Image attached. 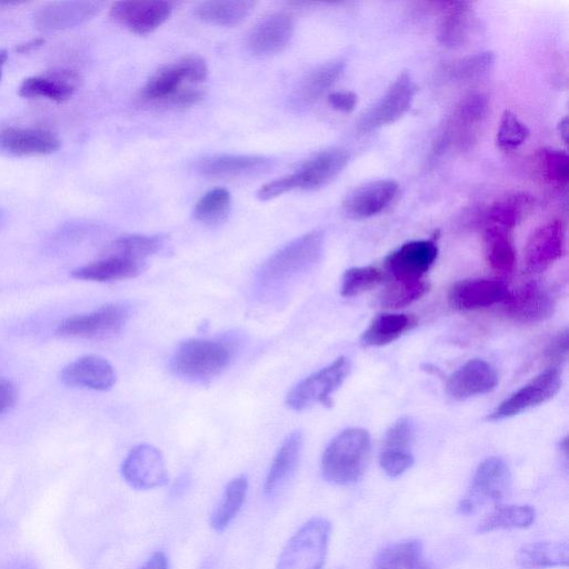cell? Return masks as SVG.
I'll return each instance as SVG.
<instances>
[{"label": "cell", "mask_w": 569, "mask_h": 569, "mask_svg": "<svg viewBox=\"0 0 569 569\" xmlns=\"http://www.w3.org/2000/svg\"><path fill=\"white\" fill-rule=\"evenodd\" d=\"M371 444V435L363 428H348L337 435L322 458L325 481L338 486H351L361 481L371 454Z\"/></svg>", "instance_id": "cell-1"}, {"label": "cell", "mask_w": 569, "mask_h": 569, "mask_svg": "<svg viewBox=\"0 0 569 569\" xmlns=\"http://www.w3.org/2000/svg\"><path fill=\"white\" fill-rule=\"evenodd\" d=\"M324 247L323 231H314L295 239L267 259L259 272V283L269 288L294 281L321 261Z\"/></svg>", "instance_id": "cell-2"}, {"label": "cell", "mask_w": 569, "mask_h": 569, "mask_svg": "<svg viewBox=\"0 0 569 569\" xmlns=\"http://www.w3.org/2000/svg\"><path fill=\"white\" fill-rule=\"evenodd\" d=\"M234 356L231 345L213 339H188L175 352L171 367L179 377L206 383L221 375Z\"/></svg>", "instance_id": "cell-3"}, {"label": "cell", "mask_w": 569, "mask_h": 569, "mask_svg": "<svg viewBox=\"0 0 569 569\" xmlns=\"http://www.w3.org/2000/svg\"><path fill=\"white\" fill-rule=\"evenodd\" d=\"M512 488L511 469L504 459L487 458L477 467L471 486L458 503L457 512L469 516L488 505H501L511 496Z\"/></svg>", "instance_id": "cell-4"}, {"label": "cell", "mask_w": 569, "mask_h": 569, "mask_svg": "<svg viewBox=\"0 0 569 569\" xmlns=\"http://www.w3.org/2000/svg\"><path fill=\"white\" fill-rule=\"evenodd\" d=\"M331 533L328 519H309L287 543L276 569H323Z\"/></svg>", "instance_id": "cell-5"}, {"label": "cell", "mask_w": 569, "mask_h": 569, "mask_svg": "<svg viewBox=\"0 0 569 569\" xmlns=\"http://www.w3.org/2000/svg\"><path fill=\"white\" fill-rule=\"evenodd\" d=\"M351 372V361L339 357L334 363L307 377L288 393L286 404L296 412L305 411L315 404L333 405L332 395L343 385Z\"/></svg>", "instance_id": "cell-6"}, {"label": "cell", "mask_w": 569, "mask_h": 569, "mask_svg": "<svg viewBox=\"0 0 569 569\" xmlns=\"http://www.w3.org/2000/svg\"><path fill=\"white\" fill-rule=\"evenodd\" d=\"M131 308L125 304H108L96 311L68 317L57 327V335L101 341L116 336L125 328Z\"/></svg>", "instance_id": "cell-7"}, {"label": "cell", "mask_w": 569, "mask_h": 569, "mask_svg": "<svg viewBox=\"0 0 569 569\" xmlns=\"http://www.w3.org/2000/svg\"><path fill=\"white\" fill-rule=\"evenodd\" d=\"M438 257V247L434 241L408 242L395 249L385 259V271L389 282L418 283L425 281Z\"/></svg>", "instance_id": "cell-8"}, {"label": "cell", "mask_w": 569, "mask_h": 569, "mask_svg": "<svg viewBox=\"0 0 569 569\" xmlns=\"http://www.w3.org/2000/svg\"><path fill=\"white\" fill-rule=\"evenodd\" d=\"M417 91L411 74H399L384 96L362 117L359 129L372 132L397 122L411 108Z\"/></svg>", "instance_id": "cell-9"}, {"label": "cell", "mask_w": 569, "mask_h": 569, "mask_svg": "<svg viewBox=\"0 0 569 569\" xmlns=\"http://www.w3.org/2000/svg\"><path fill=\"white\" fill-rule=\"evenodd\" d=\"M562 387V375L557 367L546 369L513 395L509 396L495 411L488 415L487 421L499 422L522 414L529 409L551 401Z\"/></svg>", "instance_id": "cell-10"}, {"label": "cell", "mask_w": 569, "mask_h": 569, "mask_svg": "<svg viewBox=\"0 0 569 569\" xmlns=\"http://www.w3.org/2000/svg\"><path fill=\"white\" fill-rule=\"evenodd\" d=\"M566 224L561 219L536 229L525 248V268L529 274H541L566 252Z\"/></svg>", "instance_id": "cell-11"}, {"label": "cell", "mask_w": 569, "mask_h": 569, "mask_svg": "<svg viewBox=\"0 0 569 569\" xmlns=\"http://www.w3.org/2000/svg\"><path fill=\"white\" fill-rule=\"evenodd\" d=\"M122 475L129 486L139 491L163 487L169 481L162 453L147 444L134 447L127 455Z\"/></svg>", "instance_id": "cell-12"}, {"label": "cell", "mask_w": 569, "mask_h": 569, "mask_svg": "<svg viewBox=\"0 0 569 569\" xmlns=\"http://www.w3.org/2000/svg\"><path fill=\"white\" fill-rule=\"evenodd\" d=\"M173 14V6L164 0L115 3L111 17L136 35H148L165 24Z\"/></svg>", "instance_id": "cell-13"}, {"label": "cell", "mask_w": 569, "mask_h": 569, "mask_svg": "<svg viewBox=\"0 0 569 569\" xmlns=\"http://www.w3.org/2000/svg\"><path fill=\"white\" fill-rule=\"evenodd\" d=\"M509 293L498 279H466L452 286L448 302L456 311L471 312L505 303Z\"/></svg>", "instance_id": "cell-14"}, {"label": "cell", "mask_w": 569, "mask_h": 569, "mask_svg": "<svg viewBox=\"0 0 569 569\" xmlns=\"http://www.w3.org/2000/svg\"><path fill=\"white\" fill-rule=\"evenodd\" d=\"M61 146L59 138L46 129L7 127L0 131V154L8 157L51 155Z\"/></svg>", "instance_id": "cell-15"}, {"label": "cell", "mask_w": 569, "mask_h": 569, "mask_svg": "<svg viewBox=\"0 0 569 569\" xmlns=\"http://www.w3.org/2000/svg\"><path fill=\"white\" fill-rule=\"evenodd\" d=\"M398 191L399 186L392 179L365 183L346 195L344 211L354 219L374 217L393 204Z\"/></svg>", "instance_id": "cell-16"}, {"label": "cell", "mask_w": 569, "mask_h": 569, "mask_svg": "<svg viewBox=\"0 0 569 569\" xmlns=\"http://www.w3.org/2000/svg\"><path fill=\"white\" fill-rule=\"evenodd\" d=\"M504 304L509 316L526 324L546 321L555 311L552 294L538 282H528L509 293Z\"/></svg>", "instance_id": "cell-17"}, {"label": "cell", "mask_w": 569, "mask_h": 569, "mask_svg": "<svg viewBox=\"0 0 569 569\" xmlns=\"http://www.w3.org/2000/svg\"><path fill=\"white\" fill-rule=\"evenodd\" d=\"M102 2H55L39 9L35 15L38 31L54 33L81 26L101 13Z\"/></svg>", "instance_id": "cell-18"}, {"label": "cell", "mask_w": 569, "mask_h": 569, "mask_svg": "<svg viewBox=\"0 0 569 569\" xmlns=\"http://www.w3.org/2000/svg\"><path fill=\"white\" fill-rule=\"evenodd\" d=\"M61 381L71 388L107 392L116 384L117 375L107 359L96 355H86L64 367Z\"/></svg>", "instance_id": "cell-19"}, {"label": "cell", "mask_w": 569, "mask_h": 569, "mask_svg": "<svg viewBox=\"0 0 569 569\" xmlns=\"http://www.w3.org/2000/svg\"><path fill=\"white\" fill-rule=\"evenodd\" d=\"M498 385L496 369L483 359H472L448 378L446 391L455 401L492 393Z\"/></svg>", "instance_id": "cell-20"}, {"label": "cell", "mask_w": 569, "mask_h": 569, "mask_svg": "<svg viewBox=\"0 0 569 569\" xmlns=\"http://www.w3.org/2000/svg\"><path fill=\"white\" fill-rule=\"evenodd\" d=\"M294 32L293 17L276 13L262 19L252 29L247 38V47L255 56H273L284 51L291 43Z\"/></svg>", "instance_id": "cell-21"}, {"label": "cell", "mask_w": 569, "mask_h": 569, "mask_svg": "<svg viewBox=\"0 0 569 569\" xmlns=\"http://www.w3.org/2000/svg\"><path fill=\"white\" fill-rule=\"evenodd\" d=\"M351 155L344 148L334 147L316 154L294 173L297 188L303 191L316 189L331 184L344 172Z\"/></svg>", "instance_id": "cell-22"}, {"label": "cell", "mask_w": 569, "mask_h": 569, "mask_svg": "<svg viewBox=\"0 0 569 569\" xmlns=\"http://www.w3.org/2000/svg\"><path fill=\"white\" fill-rule=\"evenodd\" d=\"M79 86V77L71 71H55L42 76L26 78L18 94L24 98H44L62 104L71 99Z\"/></svg>", "instance_id": "cell-23"}, {"label": "cell", "mask_w": 569, "mask_h": 569, "mask_svg": "<svg viewBox=\"0 0 569 569\" xmlns=\"http://www.w3.org/2000/svg\"><path fill=\"white\" fill-rule=\"evenodd\" d=\"M145 263L134 259L107 255L99 261L74 269L71 276L77 281L109 283L137 277L144 271Z\"/></svg>", "instance_id": "cell-24"}, {"label": "cell", "mask_w": 569, "mask_h": 569, "mask_svg": "<svg viewBox=\"0 0 569 569\" xmlns=\"http://www.w3.org/2000/svg\"><path fill=\"white\" fill-rule=\"evenodd\" d=\"M303 445V433L295 431L289 434L279 447L264 485V494L267 497L275 496L293 476L302 456Z\"/></svg>", "instance_id": "cell-25"}, {"label": "cell", "mask_w": 569, "mask_h": 569, "mask_svg": "<svg viewBox=\"0 0 569 569\" xmlns=\"http://www.w3.org/2000/svg\"><path fill=\"white\" fill-rule=\"evenodd\" d=\"M271 166V159L263 156L221 155L205 159L198 171L207 177H242L262 174Z\"/></svg>", "instance_id": "cell-26"}, {"label": "cell", "mask_w": 569, "mask_h": 569, "mask_svg": "<svg viewBox=\"0 0 569 569\" xmlns=\"http://www.w3.org/2000/svg\"><path fill=\"white\" fill-rule=\"evenodd\" d=\"M197 86L188 82L182 61L159 69L146 83L142 97L149 103L173 106L185 88Z\"/></svg>", "instance_id": "cell-27"}, {"label": "cell", "mask_w": 569, "mask_h": 569, "mask_svg": "<svg viewBox=\"0 0 569 569\" xmlns=\"http://www.w3.org/2000/svg\"><path fill=\"white\" fill-rule=\"evenodd\" d=\"M344 69L345 62L342 59L315 68L295 89L291 98L292 105L296 108H305L316 103L338 81Z\"/></svg>", "instance_id": "cell-28"}, {"label": "cell", "mask_w": 569, "mask_h": 569, "mask_svg": "<svg viewBox=\"0 0 569 569\" xmlns=\"http://www.w3.org/2000/svg\"><path fill=\"white\" fill-rule=\"evenodd\" d=\"M513 232L502 227L485 225L484 249L489 266L499 275H511L516 266Z\"/></svg>", "instance_id": "cell-29"}, {"label": "cell", "mask_w": 569, "mask_h": 569, "mask_svg": "<svg viewBox=\"0 0 569 569\" xmlns=\"http://www.w3.org/2000/svg\"><path fill=\"white\" fill-rule=\"evenodd\" d=\"M516 564L522 569L567 567L569 545L567 541L537 542L523 546L516 554Z\"/></svg>", "instance_id": "cell-30"}, {"label": "cell", "mask_w": 569, "mask_h": 569, "mask_svg": "<svg viewBox=\"0 0 569 569\" xmlns=\"http://www.w3.org/2000/svg\"><path fill=\"white\" fill-rule=\"evenodd\" d=\"M255 6L251 0H216L199 4L195 16L206 24L237 27L247 21Z\"/></svg>", "instance_id": "cell-31"}, {"label": "cell", "mask_w": 569, "mask_h": 569, "mask_svg": "<svg viewBox=\"0 0 569 569\" xmlns=\"http://www.w3.org/2000/svg\"><path fill=\"white\" fill-rule=\"evenodd\" d=\"M373 569H431L419 539L388 545L375 558Z\"/></svg>", "instance_id": "cell-32"}, {"label": "cell", "mask_w": 569, "mask_h": 569, "mask_svg": "<svg viewBox=\"0 0 569 569\" xmlns=\"http://www.w3.org/2000/svg\"><path fill=\"white\" fill-rule=\"evenodd\" d=\"M417 326V319L407 314H381L373 319L362 336L368 347H382L397 341Z\"/></svg>", "instance_id": "cell-33"}, {"label": "cell", "mask_w": 569, "mask_h": 569, "mask_svg": "<svg viewBox=\"0 0 569 569\" xmlns=\"http://www.w3.org/2000/svg\"><path fill=\"white\" fill-rule=\"evenodd\" d=\"M534 198L524 192H515L503 196L489 208L486 225H493L513 232L525 216L532 211Z\"/></svg>", "instance_id": "cell-34"}, {"label": "cell", "mask_w": 569, "mask_h": 569, "mask_svg": "<svg viewBox=\"0 0 569 569\" xmlns=\"http://www.w3.org/2000/svg\"><path fill=\"white\" fill-rule=\"evenodd\" d=\"M444 17L439 29V39L447 47L462 46L472 32L474 14L471 3L443 4Z\"/></svg>", "instance_id": "cell-35"}, {"label": "cell", "mask_w": 569, "mask_h": 569, "mask_svg": "<svg viewBox=\"0 0 569 569\" xmlns=\"http://www.w3.org/2000/svg\"><path fill=\"white\" fill-rule=\"evenodd\" d=\"M536 509L532 505H497L493 512L479 523L477 532L481 534L499 529H524L535 523Z\"/></svg>", "instance_id": "cell-36"}, {"label": "cell", "mask_w": 569, "mask_h": 569, "mask_svg": "<svg viewBox=\"0 0 569 569\" xmlns=\"http://www.w3.org/2000/svg\"><path fill=\"white\" fill-rule=\"evenodd\" d=\"M248 492V479L238 476L225 489L221 503L215 509L211 518V526L216 532L222 533L231 525L241 511Z\"/></svg>", "instance_id": "cell-37"}, {"label": "cell", "mask_w": 569, "mask_h": 569, "mask_svg": "<svg viewBox=\"0 0 569 569\" xmlns=\"http://www.w3.org/2000/svg\"><path fill=\"white\" fill-rule=\"evenodd\" d=\"M536 174L548 185L565 188L569 182V157L561 149H539L534 156Z\"/></svg>", "instance_id": "cell-38"}, {"label": "cell", "mask_w": 569, "mask_h": 569, "mask_svg": "<svg viewBox=\"0 0 569 569\" xmlns=\"http://www.w3.org/2000/svg\"><path fill=\"white\" fill-rule=\"evenodd\" d=\"M165 238L159 235H128L117 239L108 255H118L145 263V259L162 251Z\"/></svg>", "instance_id": "cell-39"}, {"label": "cell", "mask_w": 569, "mask_h": 569, "mask_svg": "<svg viewBox=\"0 0 569 569\" xmlns=\"http://www.w3.org/2000/svg\"><path fill=\"white\" fill-rule=\"evenodd\" d=\"M231 207V193L224 188H215L199 199L194 209V217L205 225H218L225 221Z\"/></svg>", "instance_id": "cell-40"}, {"label": "cell", "mask_w": 569, "mask_h": 569, "mask_svg": "<svg viewBox=\"0 0 569 569\" xmlns=\"http://www.w3.org/2000/svg\"><path fill=\"white\" fill-rule=\"evenodd\" d=\"M384 274L373 266L353 267L345 272L341 295L351 298L362 295L383 282Z\"/></svg>", "instance_id": "cell-41"}, {"label": "cell", "mask_w": 569, "mask_h": 569, "mask_svg": "<svg viewBox=\"0 0 569 569\" xmlns=\"http://www.w3.org/2000/svg\"><path fill=\"white\" fill-rule=\"evenodd\" d=\"M488 108V99L484 94H469L456 107L454 123L459 131H469L484 122Z\"/></svg>", "instance_id": "cell-42"}, {"label": "cell", "mask_w": 569, "mask_h": 569, "mask_svg": "<svg viewBox=\"0 0 569 569\" xmlns=\"http://www.w3.org/2000/svg\"><path fill=\"white\" fill-rule=\"evenodd\" d=\"M531 132L513 112H504L496 134V144L504 152H514L524 145Z\"/></svg>", "instance_id": "cell-43"}, {"label": "cell", "mask_w": 569, "mask_h": 569, "mask_svg": "<svg viewBox=\"0 0 569 569\" xmlns=\"http://www.w3.org/2000/svg\"><path fill=\"white\" fill-rule=\"evenodd\" d=\"M495 64V55L492 52L477 53L458 59L449 65L448 73L457 81H471L483 77Z\"/></svg>", "instance_id": "cell-44"}, {"label": "cell", "mask_w": 569, "mask_h": 569, "mask_svg": "<svg viewBox=\"0 0 569 569\" xmlns=\"http://www.w3.org/2000/svg\"><path fill=\"white\" fill-rule=\"evenodd\" d=\"M429 289L427 282L396 283L389 282L381 297V303L386 308H403L422 298Z\"/></svg>", "instance_id": "cell-45"}, {"label": "cell", "mask_w": 569, "mask_h": 569, "mask_svg": "<svg viewBox=\"0 0 569 569\" xmlns=\"http://www.w3.org/2000/svg\"><path fill=\"white\" fill-rule=\"evenodd\" d=\"M415 441V426L411 418H399L384 437V449L408 451Z\"/></svg>", "instance_id": "cell-46"}, {"label": "cell", "mask_w": 569, "mask_h": 569, "mask_svg": "<svg viewBox=\"0 0 569 569\" xmlns=\"http://www.w3.org/2000/svg\"><path fill=\"white\" fill-rule=\"evenodd\" d=\"M379 464L384 473L392 478L405 474L414 465V456L409 451H392L384 449L379 456Z\"/></svg>", "instance_id": "cell-47"}, {"label": "cell", "mask_w": 569, "mask_h": 569, "mask_svg": "<svg viewBox=\"0 0 569 569\" xmlns=\"http://www.w3.org/2000/svg\"><path fill=\"white\" fill-rule=\"evenodd\" d=\"M293 189H297V182L294 174L276 179V181L264 185L259 189L257 197L258 199H261V201L267 202L278 196L291 192Z\"/></svg>", "instance_id": "cell-48"}, {"label": "cell", "mask_w": 569, "mask_h": 569, "mask_svg": "<svg viewBox=\"0 0 569 569\" xmlns=\"http://www.w3.org/2000/svg\"><path fill=\"white\" fill-rule=\"evenodd\" d=\"M546 356L555 365L563 364L568 356V331L559 333L546 349Z\"/></svg>", "instance_id": "cell-49"}, {"label": "cell", "mask_w": 569, "mask_h": 569, "mask_svg": "<svg viewBox=\"0 0 569 569\" xmlns=\"http://www.w3.org/2000/svg\"><path fill=\"white\" fill-rule=\"evenodd\" d=\"M328 103L335 111L349 114L355 111L358 96L353 92H335L328 96Z\"/></svg>", "instance_id": "cell-50"}, {"label": "cell", "mask_w": 569, "mask_h": 569, "mask_svg": "<svg viewBox=\"0 0 569 569\" xmlns=\"http://www.w3.org/2000/svg\"><path fill=\"white\" fill-rule=\"evenodd\" d=\"M18 398L16 385L6 378H0V415L11 411Z\"/></svg>", "instance_id": "cell-51"}, {"label": "cell", "mask_w": 569, "mask_h": 569, "mask_svg": "<svg viewBox=\"0 0 569 569\" xmlns=\"http://www.w3.org/2000/svg\"><path fill=\"white\" fill-rule=\"evenodd\" d=\"M139 569H169L167 556L162 552H157Z\"/></svg>", "instance_id": "cell-52"}, {"label": "cell", "mask_w": 569, "mask_h": 569, "mask_svg": "<svg viewBox=\"0 0 569 569\" xmlns=\"http://www.w3.org/2000/svg\"><path fill=\"white\" fill-rule=\"evenodd\" d=\"M44 43H45V41L42 38L34 39V41H32V42H28L26 44L18 45L16 47L15 51L18 53L26 54V53L35 51V49H37L38 47L43 46Z\"/></svg>", "instance_id": "cell-53"}, {"label": "cell", "mask_w": 569, "mask_h": 569, "mask_svg": "<svg viewBox=\"0 0 569 569\" xmlns=\"http://www.w3.org/2000/svg\"><path fill=\"white\" fill-rule=\"evenodd\" d=\"M3 569H38L37 566L27 559H15L9 562Z\"/></svg>", "instance_id": "cell-54"}, {"label": "cell", "mask_w": 569, "mask_h": 569, "mask_svg": "<svg viewBox=\"0 0 569 569\" xmlns=\"http://www.w3.org/2000/svg\"><path fill=\"white\" fill-rule=\"evenodd\" d=\"M559 135L563 138V141L567 143L568 141V118L564 117L558 124Z\"/></svg>", "instance_id": "cell-55"}, {"label": "cell", "mask_w": 569, "mask_h": 569, "mask_svg": "<svg viewBox=\"0 0 569 569\" xmlns=\"http://www.w3.org/2000/svg\"><path fill=\"white\" fill-rule=\"evenodd\" d=\"M8 53L6 51H0V82H2L4 67L7 63Z\"/></svg>", "instance_id": "cell-56"}]
</instances>
